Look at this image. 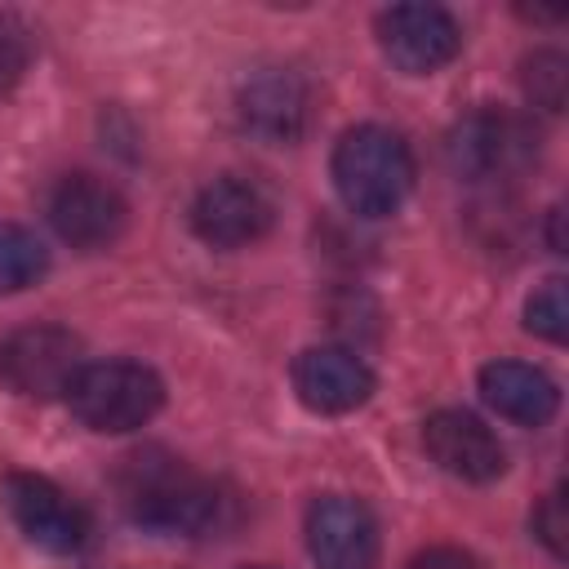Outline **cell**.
<instances>
[{"label": "cell", "mask_w": 569, "mask_h": 569, "mask_svg": "<svg viewBox=\"0 0 569 569\" xmlns=\"http://www.w3.org/2000/svg\"><path fill=\"white\" fill-rule=\"evenodd\" d=\"M120 502L133 525L156 533H204L218 520V489L164 449H142L120 471Z\"/></svg>", "instance_id": "6da1fadb"}, {"label": "cell", "mask_w": 569, "mask_h": 569, "mask_svg": "<svg viewBox=\"0 0 569 569\" xmlns=\"http://www.w3.org/2000/svg\"><path fill=\"white\" fill-rule=\"evenodd\" d=\"M333 187L356 218H387L413 187L409 142L387 124H356L333 147Z\"/></svg>", "instance_id": "7a4b0ae2"}, {"label": "cell", "mask_w": 569, "mask_h": 569, "mask_svg": "<svg viewBox=\"0 0 569 569\" xmlns=\"http://www.w3.org/2000/svg\"><path fill=\"white\" fill-rule=\"evenodd\" d=\"M71 405V413L89 427V431H138L142 422H151L164 405V382L156 369L138 365V360H93L76 373V382L62 396Z\"/></svg>", "instance_id": "3957f363"}, {"label": "cell", "mask_w": 569, "mask_h": 569, "mask_svg": "<svg viewBox=\"0 0 569 569\" xmlns=\"http://www.w3.org/2000/svg\"><path fill=\"white\" fill-rule=\"evenodd\" d=\"M445 151H449V169L462 182H511L533 164L538 133L529 120L511 111L480 107L449 129Z\"/></svg>", "instance_id": "277c9868"}, {"label": "cell", "mask_w": 569, "mask_h": 569, "mask_svg": "<svg viewBox=\"0 0 569 569\" xmlns=\"http://www.w3.org/2000/svg\"><path fill=\"white\" fill-rule=\"evenodd\" d=\"M84 369V342L62 325H22L0 342V382L22 400H58Z\"/></svg>", "instance_id": "5b68a950"}, {"label": "cell", "mask_w": 569, "mask_h": 569, "mask_svg": "<svg viewBox=\"0 0 569 569\" xmlns=\"http://www.w3.org/2000/svg\"><path fill=\"white\" fill-rule=\"evenodd\" d=\"M387 62L405 76H431L462 49V27L440 4H391L373 22Z\"/></svg>", "instance_id": "8992f818"}, {"label": "cell", "mask_w": 569, "mask_h": 569, "mask_svg": "<svg viewBox=\"0 0 569 569\" xmlns=\"http://www.w3.org/2000/svg\"><path fill=\"white\" fill-rule=\"evenodd\" d=\"M4 507L13 516V525L22 529V538L49 556H71L89 542V516L80 502H71L53 480L31 476V471H13L4 480Z\"/></svg>", "instance_id": "52a82bcc"}, {"label": "cell", "mask_w": 569, "mask_h": 569, "mask_svg": "<svg viewBox=\"0 0 569 569\" xmlns=\"http://www.w3.org/2000/svg\"><path fill=\"white\" fill-rule=\"evenodd\" d=\"M276 204L271 196L240 173H222L209 187H200L191 204V231L213 249H244L271 231Z\"/></svg>", "instance_id": "ba28073f"}, {"label": "cell", "mask_w": 569, "mask_h": 569, "mask_svg": "<svg viewBox=\"0 0 569 569\" xmlns=\"http://www.w3.org/2000/svg\"><path fill=\"white\" fill-rule=\"evenodd\" d=\"M49 222L71 249L93 253V249H107L124 236L129 204L107 178L67 173L49 196Z\"/></svg>", "instance_id": "9c48e42d"}, {"label": "cell", "mask_w": 569, "mask_h": 569, "mask_svg": "<svg viewBox=\"0 0 569 569\" xmlns=\"http://www.w3.org/2000/svg\"><path fill=\"white\" fill-rule=\"evenodd\" d=\"M236 111L258 142H298L311 120V84L293 67H262L240 84Z\"/></svg>", "instance_id": "30bf717a"}, {"label": "cell", "mask_w": 569, "mask_h": 569, "mask_svg": "<svg viewBox=\"0 0 569 569\" xmlns=\"http://www.w3.org/2000/svg\"><path fill=\"white\" fill-rule=\"evenodd\" d=\"M307 551L320 569H373L378 520L360 498L325 493L307 507Z\"/></svg>", "instance_id": "8fae6325"}, {"label": "cell", "mask_w": 569, "mask_h": 569, "mask_svg": "<svg viewBox=\"0 0 569 569\" xmlns=\"http://www.w3.org/2000/svg\"><path fill=\"white\" fill-rule=\"evenodd\" d=\"M422 449L440 471L467 485H489L507 471V449L502 440L467 409H436L422 422Z\"/></svg>", "instance_id": "7c38bea8"}, {"label": "cell", "mask_w": 569, "mask_h": 569, "mask_svg": "<svg viewBox=\"0 0 569 569\" xmlns=\"http://www.w3.org/2000/svg\"><path fill=\"white\" fill-rule=\"evenodd\" d=\"M293 391L311 413H351L373 396V369L347 347H307L293 360Z\"/></svg>", "instance_id": "4fadbf2b"}, {"label": "cell", "mask_w": 569, "mask_h": 569, "mask_svg": "<svg viewBox=\"0 0 569 569\" xmlns=\"http://www.w3.org/2000/svg\"><path fill=\"white\" fill-rule=\"evenodd\" d=\"M480 396L498 418L520 422V427H542L560 409L556 382L542 369L520 365V360H489L480 369Z\"/></svg>", "instance_id": "5bb4252c"}, {"label": "cell", "mask_w": 569, "mask_h": 569, "mask_svg": "<svg viewBox=\"0 0 569 569\" xmlns=\"http://www.w3.org/2000/svg\"><path fill=\"white\" fill-rule=\"evenodd\" d=\"M49 271V249L18 222H0V293H22Z\"/></svg>", "instance_id": "9a60e30c"}, {"label": "cell", "mask_w": 569, "mask_h": 569, "mask_svg": "<svg viewBox=\"0 0 569 569\" xmlns=\"http://www.w3.org/2000/svg\"><path fill=\"white\" fill-rule=\"evenodd\" d=\"M520 84H525V98L542 111H560L565 107V84H569V62L556 53V49H538L525 58V71H520Z\"/></svg>", "instance_id": "2e32d148"}, {"label": "cell", "mask_w": 569, "mask_h": 569, "mask_svg": "<svg viewBox=\"0 0 569 569\" xmlns=\"http://www.w3.org/2000/svg\"><path fill=\"white\" fill-rule=\"evenodd\" d=\"M525 329L547 338V342H565V333H569V302H565V280L560 276L542 280L525 298Z\"/></svg>", "instance_id": "e0dca14e"}, {"label": "cell", "mask_w": 569, "mask_h": 569, "mask_svg": "<svg viewBox=\"0 0 569 569\" xmlns=\"http://www.w3.org/2000/svg\"><path fill=\"white\" fill-rule=\"evenodd\" d=\"M31 62V40H27V27L9 13H0V89H9Z\"/></svg>", "instance_id": "ac0fdd59"}, {"label": "cell", "mask_w": 569, "mask_h": 569, "mask_svg": "<svg viewBox=\"0 0 569 569\" xmlns=\"http://www.w3.org/2000/svg\"><path fill=\"white\" fill-rule=\"evenodd\" d=\"M533 533L547 542L551 556H565V533H569V525H565V489H551L542 498V507L533 511Z\"/></svg>", "instance_id": "d6986e66"}, {"label": "cell", "mask_w": 569, "mask_h": 569, "mask_svg": "<svg viewBox=\"0 0 569 569\" xmlns=\"http://www.w3.org/2000/svg\"><path fill=\"white\" fill-rule=\"evenodd\" d=\"M409 569H480V560L462 547H427L409 560Z\"/></svg>", "instance_id": "ffe728a7"}, {"label": "cell", "mask_w": 569, "mask_h": 569, "mask_svg": "<svg viewBox=\"0 0 569 569\" xmlns=\"http://www.w3.org/2000/svg\"><path fill=\"white\" fill-rule=\"evenodd\" d=\"M258 569H262V565H258Z\"/></svg>", "instance_id": "44dd1931"}]
</instances>
